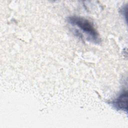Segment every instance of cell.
Returning <instances> with one entry per match:
<instances>
[{"label": "cell", "instance_id": "1", "mask_svg": "<svg viewBox=\"0 0 128 128\" xmlns=\"http://www.w3.org/2000/svg\"><path fill=\"white\" fill-rule=\"evenodd\" d=\"M67 22L77 36L94 44L100 43L99 34L88 20L81 16H72L68 18Z\"/></svg>", "mask_w": 128, "mask_h": 128}, {"label": "cell", "instance_id": "2", "mask_svg": "<svg viewBox=\"0 0 128 128\" xmlns=\"http://www.w3.org/2000/svg\"><path fill=\"white\" fill-rule=\"evenodd\" d=\"M127 90H123L114 100L109 102V104L116 110L127 112Z\"/></svg>", "mask_w": 128, "mask_h": 128}]
</instances>
